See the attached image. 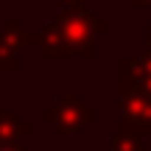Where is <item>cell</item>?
Listing matches in <instances>:
<instances>
[{
	"instance_id": "obj_1",
	"label": "cell",
	"mask_w": 151,
	"mask_h": 151,
	"mask_svg": "<svg viewBox=\"0 0 151 151\" xmlns=\"http://www.w3.org/2000/svg\"><path fill=\"white\" fill-rule=\"evenodd\" d=\"M56 25H59V31L65 34V39L70 42L73 53L84 56V59H92V53H95V34L106 31V22L95 20L84 6L62 9Z\"/></svg>"
},
{
	"instance_id": "obj_7",
	"label": "cell",
	"mask_w": 151,
	"mask_h": 151,
	"mask_svg": "<svg viewBox=\"0 0 151 151\" xmlns=\"http://www.w3.org/2000/svg\"><path fill=\"white\" fill-rule=\"evenodd\" d=\"M109 151H146L143 134L129 132V129H118L112 134V140H109Z\"/></svg>"
},
{
	"instance_id": "obj_10",
	"label": "cell",
	"mask_w": 151,
	"mask_h": 151,
	"mask_svg": "<svg viewBox=\"0 0 151 151\" xmlns=\"http://www.w3.org/2000/svg\"><path fill=\"white\" fill-rule=\"evenodd\" d=\"M0 151H25V148L17 146V143H0Z\"/></svg>"
},
{
	"instance_id": "obj_11",
	"label": "cell",
	"mask_w": 151,
	"mask_h": 151,
	"mask_svg": "<svg viewBox=\"0 0 151 151\" xmlns=\"http://www.w3.org/2000/svg\"><path fill=\"white\" fill-rule=\"evenodd\" d=\"M134 9H151V0H132Z\"/></svg>"
},
{
	"instance_id": "obj_12",
	"label": "cell",
	"mask_w": 151,
	"mask_h": 151,
	"mask_svg": "<svg viewBox=\"0 0 151 151\" xmlns=\"http://www.w3.org/2000/svg\"><path fill=\"white\" fill-rule=\"evenodd\" d=\"M62 9H73V6H81V0H59Z\"/></svg>"
},
{
	"instance_id": "obj_8",
	"label": "cell",
	"mask_w": 151,
	"mask_h": 151,
	"mask_svg": "<svg viewBox=\"0 0 151 151\" xmlns=\"http://www.w3.org/2000/svg\"><path fill=\"white\" fill-rule=\"evenodd\" d=\"M20 70V62H17V53L0 48V73H17Z\"/></svg>"
},
{
	"instance_id": "obj_5",
	"label": "cell",
	"mask_w": 151,
	"mask_h": 151,
	"mask_svg": "<svg viewBox=\"0 0 151 151\" xmlns=\"http://www.w3.org/2000/svg\"><path fill=\"white\" fill-rule=\"evenodd\" d=\"M42 53L48 56V59H67V56H73V48L70 42L65 39V34L59 31V25H45L42 28Z\"/></svg>"
},
{
	"instance_id": "obj_6",
	"label": "cell",
	"mask_w": 151,
	"mask_h": 151,
	"mask_svg": "<svg viewBox=\"0 0 151 151\" xmlns=\"http://www.w3.org/2000/svg\"><path fill=\"white\" fill-rule=\"evenodd\" d=\"M25 134H31V123H25V120H22L20 115H14V112L0 109V140L11 143V140L25 137Z\"/></svg>"
},
{
	"instance_id": "obj_4",
	"label": "cell",
	"mask_w": 151,
	"mask_h": 151,
	"mask_svg": "<svg viewBox=\"0 0 151 151\" xmlns=\"http://www.w3.org/2000/svg\"><path fill=\"white\" fill-rule=\"evenodd\" d=\"M22 45H42V31H39V34H22V28H20L17 20L6 22L3 31H0V48L17 53Z\"/></svg>"
},
{
	"instance_id": "obj_9",
	"label": "cell",
	"mask_w": 151,
	"mask_h": 151,
	"mask_svg": "<svg viewBox=\"0 0 151 151\" xmlns=\"http://www.w3.org/2000/svg\"><path fill=\"white\" fill-rule=\"evenodd\" d=\"M140 65H143V62H140ZM137 87H140V90L151 98V70H146V67H143V76L137 78Z\"/></svg>"
},
{
	"instance_id": "obj_2",
	"label": "cell",
	"mask_w": 151,
	"mask_h": 151,
	"mask_svg": "<svg viewBox=\"0 0 151 151\" xmlns=\"http://www.w3.org/2000/svg\"><path fill=\"white\" fill-rule=\"evenodd\" d=\"M92 118H95V112H92L90 106H84L81 98H76V95H67V98H62L56 106L45 109V120H48L59 134H81L84 126L92 123Z\"/></svg>"
},
{
	"instance_id": "obj_3",
	"label": "cell",
	"mask_w": 151,
	"mask_h": 151,
	"mask_svg": "<svg viewBox=\"0 0 151 151\" xmlns=\"http://www.w3.org/2000/svg\"><path fill=\"white\" fill-rule=\"evenodd\" d=\"M120 109H123L120 129L151 134V98L137 84H120Z\"/></svg>"
},
{
	"instance_id": "obj_13",
	"label": "cell",
	"mask_w": 151,
	"mask_h": 151,
	"mask_svg": "<svg viewBox=\"0 0 151 151\" xmlns=\"http://www.w3.org/2000/svg\"><path fill=\"white\" fill-rule=\"evenodd\" d=\"M146 48H151V22H148V28H146Z\"/></svg>"
}]
</instances>
